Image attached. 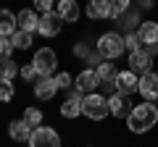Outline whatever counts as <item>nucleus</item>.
<instances>
[{
	"label": "nucleus",
	"mask_w": 158,
	"mask_h": 147,
	"mask_svg": "<svg viewBox=\"0 0 158 147\" xmlns=\"http://www.w3.org/2000/svg\"><path fill=\"white\" fill-rule=\"evenodd\" d=\"M32 63H34V68H37L40 76H50V74H56V68H58V55H56V50H50V47H40V50L34 53Z\"/></svg>",
	"instance_id": "4"
},
{
	"label": "nucleus",
	"mask_w": 158,
	"mask_h": 147,
	"mask_svg": "<svg viewBox=\"0 0 158 147\" xmlns=\"http://www.w3.org/2000/svg\"><path fill=\"white\" fill-rule=\"evenodd\" d=\"M56 92H58L56 76H40L37 84H34V97H37V100H53Z\"/></svg>",
	"instance_id": "12"
},
{
	"label": "nucleus",
	"mask_w": 158,
	"mask_h": 147,
	"mask_svg": "<svg viewBox=\"0 0 158 147\" xmlns=\"http://www.w3.org/2000/svg\"><path fill=\"white\" fill-rule=\"evenodd\" d=\"M24 121H27L32 129L42 126V110H40V108H27V110H24Z\"/></svg>",
	"instance_id": "22"
},
{
	"label": "nucleus",
	"mask_w": 158,
	"mask_h": 147,
	"mask_svg": "<svg viewBox=\"0 0 158 147\" xmlns=\"http://www.w3.org/2000/svg\"><path fill=\"white\" fill-rule=\"evenodd\" d=\"M13 95H16V89H13V81H8V79H3V76H0V102L13 100Z\"/></svg>",
	"instance_id": "25"
},
{
	"label": "nucleus",
	"mask_w": 158,
	"mask_h": 147,
	"mask_svg": "<svg viewBox=\"0 0 158 147\" xmlns=\"http://www.w3.org/2000/svg\"><path fill=\"white\" fill-rule=\"evenodd\" d=\"M140 89V76H137L135 71H118V76H116V92L118 95H124V97H129V95H135V92Z\"/></svg>",
	"instance_id": "6"
},
{
	"label": "nucleus",
	"mask_w": 158,
	"mask_h": 147,
	"mask_svg": "<svg viewBox=\"0 0 158 147\" xmlns=\"http://www.w3.org/2000/svg\"><path fill=\"white\" fill-rule=\"evenodd\" d=\"M142 47H158V21H142L137 29Z\"/></svg>",
	"instance_id": "11"
},
{
	"label": "nucleus",
	"mask_w": 158,
	"mask_h": 147,
	"mask_svg": "<svg viewBox=\"0 0 158 147\" xmlns=\"http://www.w3.org/2000/svg\"><path fill=\"white\" fill-rule=\"evenodd\" d=\"M85 13L90 16V21H103V18H111V3L108 0H90L85 8Z\"/></svg>",
	"instance_id": "14"
},
{
	"label": "nucleus",
	"mask_w": 158,
	"mask_h": 147,
	"mask_svg": "<svg viewBox=\"0 0 158 147\" xmlns=\"http://www.w3.org/2000/svg\"><path fill=\"white\" fill-rule=\"evenodd\" d=\"M19 18V32H27V34H34L40 26V16L34 13V8H24L21 13H16Z\"/></svg>",
	"instance_id": "16"
},
{
	"label": "nucleus",
	"mask_w": 158,
	"mask_h": 147,
	"mask_svg": "<svg viewBox=\"0 0 158 147\" xmlns=\"http://www.w3.org/2000/svg\"><path fill=\"white\" fill-rule=\"evenodd\" d=\"M24 81H32V79H37L40 74H37V68H34V63H27V66H21V74H19Z\"/></svg>",
	"instance_id": "29"
},
{
	"label": "nucleus",
	"mask_w": 158,
	"mask_h": 147,
	"mask_svg": "<svg viewBox=\"0 0 158 147\" xmlns=\"http://www.w3.org/2000/svg\"><path fill=\"white\" fill-rule=\"evenodd\" d=\"M90 47H87V42H77V47H74V55H77V58H85V61H87V58H90Z\"/></svg>",
	"instance_id": "31"
},
{
	"label": "nucleus",
	"mask_w": 158,
	"mask_h": 147,
	"mask_svg": "<svg viewBox=\"0 0 158 147\" xmlns=\"http://www.w3.org/2000/svg\"><path fill=\"white\" fill-rule=\"evenodd\" d=\"M19 74H21V66H19V63H13V61H6L3 66H0V76H3V79H8V81H13Z\"/></svg>",
	"instance_id": "21"
},
{
	"label": "nucleus",
	"mask_w": 158,
	"mask_h": 147,
	"mask_svg": "<svg viewBox=\"0 0 158 147\" xmlns=\"http://www.w3.org/2000/svg\"><path fill=\"white\" fill-rule=\"evenodd\" d=\"M103 61H106V58H103V55H100V53H98V50H92V53H90V58H87L85 63H90V68H92V71H95V68L100 66Z\"/></svg>",
	"instance_id": "32"
},
{
	"label": "nucleus",
	"mask_w": 158,
	"mask_h": 147,
	"mask_svg": "<svg viewBox=\"0 0 158 147\" xmlns=\"http://www.w3.org/2000/svg\"><path fill=\"white\" fill-rule=\"evenodd\" d=\"M32 131H34V129H32V126H29L24 118L11 121V126H8V134H11V139H13V142H29Z\"/></svg>",
	"instance_id": "18"
},
{
	"label": "nucleus",
	"mask_w": 158,
	"mask_h": 147,
	"mask_svg": "<svg viewBox=\"0 0 158 147\" xmlns=\"http://www.w3.org/2000/svg\"><path fill=\"white\" fill-rule=\"evenodd\" d=\"M13 50H16V47H13V42L8 40V37H0V66H3L6 61H11Z\"/></svg>",
	"instance_id": "24"
},
{
	"label": "nucleus",
	"mask_w": 158,
	"mask_h": 147,
	"mask_svg": "<svg viewBox=\"0 0 158 147\" xmlns=\"http://www.w3.org/2000/svg\"><path fill=\"white\" fill-rule=\"evenodd\" d=\"M140 92L142 97H145V102H156L158 100V74L156 71H148L140 76Z\"/></svg>",
	"instance_id": "9"
},
{
	"label": "nucleus",
	"mask_w": 158,
	"mask_h": 147,
	"mask_svg": "<svg viewBox=\"0 0 158 147\" xmlns=\"http://www.w3.org/2000/svg\"><path fill=\"white\" fill-rule=\"evenodd\" d=\"M98 87H100V79H98V74L92 71V68H85V71L74 79V89L82 92V95H95Z\"/></svg>",
	"instance_id": "7"
},
{
	"label": "nucleus",
	"mask_w": 158,
	"mask_h": 147,
	"mask_svg": "<svg viewBox=\"0 0 158 147\" xmlns=\"http://www.w3.org/2000/svg\"><path fill=\"white\" fill-rule=\"evenodd\" d=\"M34 11H40L42 16H45V13H53V3L50 0H37V3H34Z\"/></svg>",
	"instance_id": "33"
},
{
	"label": "nucleus",
	"mask_w": 158,
	"mask_h": 147,
	"mask_svg": "<svg viewBox=\"0 0 158 147\" xmlns=\"http://www.w3.org/2000/svg\"><path fill=\"white\" fill-rule=\"evenodd\" d=\"M29 147H61V137L50 126H37L29 137Z\"/></svg>",
	"instance_id": "5"
},
{
	"label": "nucleus",
	"mask_w": 158,
	"mask_h": 147,
	"mask_svg": "<svg viewBox=\"0 0 158 147\" xmlns=\"http://www.w3.org/2000/svg\"><path fill=\"white\" fill-rule=\"evenodd\" d=\"M127 11H129V3H127V0H111V18L118 21Z\"/></svg>",
	"instance_id": "26"
},
{
	"label": "nucleus",
	"mask_w": 158,
	"mask_h": 147,
	"mask_svg": "<svg viewBox=\"0 0 158 147\" xmlns=\"http://www.w3.org/2000/svg\"><path fill=\"white\" fill-rule=\"evenodd\" d=\"M156 124H158V108L153 105V102H140V105H135L132 113H129V118H127V129H129L132 134H145V131H150Z\"/></svg>",
	"instance_id": "1"
},
{
	"label": "nucleus",
	"mask_w": 158,
	"mask_h": 147,
	"mask_svg": "<svg viewBox=\"0 0 158 147\" xmlns=\"http://www.w3.org/2000/svg\"><path fill=\"white\" fill-rule=\"evenodd\" d=\"M135 24H137V13L135 11H127L124 16L118 18V26H124V29H132Z\"/></svg>",
	"instance_id": "30"
},
{
	"label": "nucleus",
	"mask_w": 158,
	"mask_h": 147,
	"mask_svg": "<svg viewBox=\"0 0 158 147\" xmlns=\"http://www.w3.org/2000/svg\"><path fill=\"white\" fill-rule=\"evenodd\" d=\"M56 84H58V89H69V87H74V76L69 71H61V74H56Z\"/></svg>",
	"instance_id": "27"
},
{
	"label": "nucleus",
	"mask_w": 158,
	"mask_h": 147,
	"mask_svg": "<svg viewBox=\"0 0 158 147\" xmlns=\"http://www.w3.org/2000/svg\"><path fill=\"white\" fill-rule=\"evenodd\" d=\"M95 74H98V79H100V84H116V76H118L116 66H113L111 61H103L100 66L95 68Z\"/></svg>",
	"instance_id": "20"
},
{
	"label": "nucleus",
	"mask_w": 158,
	"mask_h": 147,
	"mask_svg": "<svg viewBox=\"0 0 158 147\" xmlns=\"http://www.w3.org/2000/svg\"><path fill=\"white\" fill-rule=\"evenodd\" d=\"M79 13H82V8L77 6V0H61L58 3V16L63 18V24H74V21H79Z\"/></svg>",
	"instance_id": "19"
},
{
	"label": "nucleus",
	"mask_w": 158,
	"mask_h": 147,
	"mask_svg": "<svg viewBox=\"0 0 158 147\" xmlns=\"http://www.w3.org/2000/svg\"><path fill=\"white\" fill-rule=\"evenodd\" d=\"M124 50H127L124 34H118V32L100 34V40H98V53H100L106 61H116L118 55H124Z\"/></svg>",
	"instance_id": "2"
},
{
	"label": "nucleus",
	"mask_w": 158,
	"mask_h": 147,
	"mask_svg": "<svg viewBox=\"0 0 158 147\" xmlns=\"http://www.w3.org/2000/svg\"><path fill=\"white\" fill-rule=\"evenodd\" d=\"M156 74H158V71H156Z\"/></svg>",
	"instance_id": "34"
},
{
	"label": "nucleus",
	"mask_w": 158,
	"mask_h": 147,
	"mask_svg": "<svg viewBox=\"0 0 158 147\" xmlns=\"http://www.w3.org/2000/svg\"><path fill=\"white\" fill-rule=\"evenodd\" d=\"M82 116L90 121H103L108 116V97L103 95H85V100H82Z\"/></svg>",
	"instance_id": "3"
},
{
	"label": "nucleus",
	"mask_w": 158,
	"mask_h": 147,
	"mask_svg": "<svg viewBox=\"0 0 158 147\" xmlns=\"http://www.w3.org/2000/svg\"><path fill=\"white\" fill-rule=\"evenodd\" d=\"M108 113L111 116H116V118H129V113H132V105H129V100H127L124 95H111L108 97Z\"/></svg>",
	"instance_id": "13"
},
{
	"label": "nucleus",
	"mask_w": 158,
	"mask_h": 147,
	"mask_svg": "<svg viewBox=\"0 0 158 147\" xmlns=\"http://www.w3.org/2000/svg\"><path fill=\"white\" fill-rule=\"evenodd\" d=\"M61 29H63V18L58 16V11L40 16V26H37V32L42 34V37H56V34H61Z\"/></svg>",
	"instance_id": "8"
},
{
	"label": "nucleus",
	"mask_w": 158,
	"mask_h": 147,
	"mask_svg": "<svg viewBox=\"0 0 158 147\" xmlns=\"http://www.w3.org/2000/svg\"><path fill=\"white\" fill-rule=\"evenodd\" d=\"M16 32H19L16 13H11L8 8H0V37H8V40H11Z\"/></svg>",
	"instance_id": "15"
},
{
	"label": "nucleus",
	"mask_w": 158,
	"mask_h": 147,
	"mask_svg": "<svg viewBox=\"0 0 158 147\" xmlns=\"http://www.w3.org/2000/svg\"><path fill=\"white\" fill-rule=\"evenodd\" d=\"M11 42H13V47H16V50H29V47H32V34L16 32V34L11 37Z\"/></svg>",
	"instance_id": "23"
},
{
	"label": "nucleus",
	"mask_w": 158,
	"mask_h": 147,
	"mask_svg": "<svg viewBox=\"0 0 158 147\" xmlns=\"http://www.w3.org/2000/svg\"><path fill=\"white\" fill-rule=\"evenodd\" d=\"M82 100H85V95L71 89L69 97L63 100V105H61V116L63 118H77V116H82Z\"/></svg>",
	"instance_id": "10"
},
{
	"label": "nucleus",
	"mask_w": 158,
	"mask_h": 147,
	"mask_svg": "<svg viewBox=\"0 0 158 147\" xmlns=\"http://www.w3.org/2000/svg\"><path fill=\"white\" fill-rule=\"evenodd\" d=\"M124 42H127V50H129V53L142 50V42H140V37H137V32H129V34L124 37Z\"/></svg>",
	"instance_id": "28"
},
{
	"label": "nucleus",
	"mask_w": 158,
	"mask_h": 147,
	"mask_svg": "<svg viewBox=\"0 0 158 147\" xmlns=\"http://www.w3.org/2000/svg\"><path fill=\"white\" fill-rule=\"evenodd\" d=\"M150 63H153V58L145 53V47L142 50H137V53H129V71H140V74H148L150 71Z\"/></svg>",
	"instance_id": "17"
}]
</instances>
